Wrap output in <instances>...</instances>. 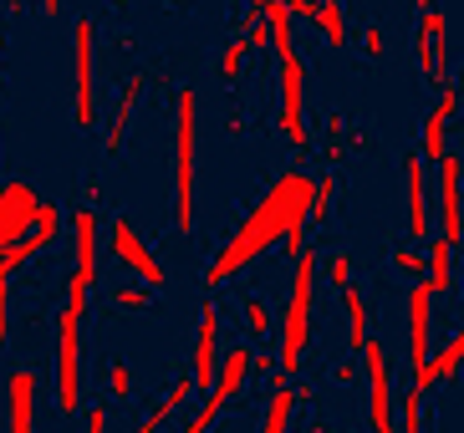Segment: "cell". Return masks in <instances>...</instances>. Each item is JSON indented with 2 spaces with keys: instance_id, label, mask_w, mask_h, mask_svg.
<instances>
[{
  "instance_id": "6da1fadb",
  "label": "cell",
  "mask_w": 464,
  "mask_h": 433,
  "mask_svg": "<svg viewBox=\"0 0 464 433\" xmlns=\"http://www.w3.org/2000/svg\"><path fill=\"white\" fill-rule=\"evenodd\" d=\"M312 199H316V178L301 174V168H286V174L256 199V209L240 219V230L209 255V265H205L209 291L225 285V281H235L246 265H256L260 255H271L276 245H286V255H301V250H306L301 235H306V225H312Z\"/></svg>"
},
{
  "instance_id": "7a4b0ae2",
  "label": "cell",
  "mask_w": 464,
  "mask_h": 433,
  "mask_svg": "<svg viewBox=\"0 0 464 433\" xmlns=\"http://www.w3.org/2000/svg\"><path fill=\"white\" fill-rule=\"evenodd\" d=\"M312 296H316V250L306 245L296 255V271H291V296H286V316H281V352H276V362H281V378H276V388L286 378H296L301 367V352L312 347Z\"/></svg>"
},
{
  "instance_id": "3957f363",
  "label": "cell",
  "mask_w": 464,
  "mask_h": 433,
  "mask_svg": "<svg viewBox=\"0 0 464 433\" xmlns=\"http://www.w3.org/2000/svg\"><path fill=\"white\" fill-rule=\"evenodd\" d=\"M194 159H199V97L194 87L174 92V230H194Z\"/></svg>"
},
{
  "instance_id": "277c9868",
  "label": "cell",
  "mask_w": 464,
  "mask_h": 433,
  "mask_svg": "<svg viewBox=\"0 0 464 433\" xmlns=\"http://www.w3.org/2000/svg\"><path fill=\"white\" fill-rule=\"evenodd\" d=\"M82 312L87 306H62L56 316V413H82Z\"/></svg>"
},
{
  "instance_id": "5b68a950",
  "label": "cell",
  "mask_w": 464,
  "mask_h": 433,
  "mask_svg": "<svg viewBox=\"0 0 464 433\" xmlns=\"http://www.w3.org/2000/svg\"><path fill=\"white\" fill-rule=\"evenodd\" d=\"M256 378V352H250L246 342L240 347H230L225 352V362H219V382H215V393H205V403L189 413V423H184V433H209V423L225 413V408L235 403V398L246 393V382Z\"/></svg>"
},
{
  "instance_id": "8992f818",
  "label": "cell",
  "mask_w": 464,
  "mask_h": 433,
  "mask_svg": "<svg viewBox=\"0 0 464 433\" xmlns=\"http://www.w3.org/2000/svg\"><path fill=\"white\" fill-rule=\"evenodd\" d=\"M92 41H97V26L92 15H77L72 26V72H77V97H72V122L77 128H92L97 122V92H92Z\"/></svg>"
},
{
  "instance_id": "52a82bcc",
  "label": "cell",
  "mask_w": 464,
  "mask_h": 433,
  "mask_svg": "<svg viewBox=\"0 0 464 433\" xmlns=\"http://www.w3.org/2000/svg\"><path fill=\"white\" fill-rule=\"evenodd\" d=\"M276 67H281V138H286L291 149H306L312 133H306V72H301V56L296 52H281L276 56Z\"/></svg>"
},
{
  "instance_id": "ba28073f",
  "label": "cell",
  "mask_w": 464,
  "mask_h": 433,
  "mask_svg": "<svg viewBox=\"0 0 464 433\" xmlns=\"http://www.w3.org/2000/svg\"><path fill=\"white\" fill-rule=\"evenodd\" d=\"M362 372H368V428L372 433H403L398 428V413H393V362L372 342L362 352Z\"/></svg>"
},
{
  "instance_id": "9c48e42d",
  "label": "cell",
  "mask_w": 464,
  "mask_h": 433,
  "mask_svg": "<svg viewBox=\"0 0 464 433\" xmlns=\"http://www.w3.org/2000/svg\"><path fill=\"white\" fill-rule=\"evenodd\" d=\"M72 250H77V265H72V281H67V306H87V291L97 281V215L92 209H72Z\"/></svg>"
},
{
  "instance_id": "30bf717a",
  "label": "cell",
  "mask_w": 464,
  "mask_h": 433,
  "mask_svg": "<svg viewBox=\"0 0 464 433\" xmlns=\"http://www.w3.org/2000/svg\"><path fill=\"white\" fill-rule=\"evenodd\" d=\"M108 250H112V260H118L123 271H133L138 281L149 285V291H159V285L169 281V275H164V265H159V255H153V250H149L143 240H138V230L128 225L123 215L112 219V230H108Z\"/></svg>"
},
{
  "instance_id": "8fae6325",
  "label": "cell",
  "mask_w": 464,
  "mask_h": 433,
  "mask_svg": "<svg viewBox=\"0 0 464 433\" xmlns=\"http://www.w3.org/2000/svg\"><path fill=\"white\" fill-rule=\"evenodd\" d=\"M36 225H42V199H36V189H31L26 178H11L0 189V240H5V250L21 245Z\"/></svg>"
},
{
  "instance_id": "7c38bea8",
  "label": "cell",
  "mask_w": 464,
  "mask_h": 433,
  "mask_svg": "<svg viewBox=\"0 0 464 433\" xmlns=\"http://www.w3.org/2000/svg\"><path fill=\"white\" fill-rule=\"evenodd\" d=\"M403 312H409V362L413 372L429 367V326H434V285L413 281L403 291Z\"/></svg>"
},
{
  "instance_id": "4fadbf2b",
  "label": "cell",
  "mask_w": 464,
  "mask_h": 433,
  "mask_svg": "<svg viewBox=\"0 0 464 433\" xmlns=\"http://www.w3.org/2000/svg\"><path fill=\"white\" fill-rule=\"evenodd\" d=\"M189 378H194V388H205V393H215V382H219V312H215V301L199 306V332H194Z\"/></svg>"
},
{
  "instance_id": "5bb4252c",
  "label": "cell",
  "mask_w": 464,
  "mask_h": 433,
  "mask_svg": "<svg viewBox=\"0 0 464 433\" xmlns=\"http://www.w3.org/2000/svg\"><path fill=\"white\" fill-rule=\"evenodd\" d=\"M459 184H464V153H450V159L439 163V215H444V230H439V240H450V245L464 240Z\"/></svg>"
},
{
  "instance_id": "9a60e30c",
  "label": "cell",
  "mask_w": 464,
  "mask_h": 433,
  "mask_svg": "<svg viewBox=\"0 0 464 433\" xmlns=\"http://www.w3.org/2000/svg\"><path fill=\"white\" fill-rule=\"evenodd\" d=\"M5 433H36V372L31 367L5 372Z\"/></svg>"
},
{
  "instance_id": "2e32d148",
  "label": "cell",
  "mask_w": 464,
  "mask_h": 433,
  "mask_svg": "<svg viewBox=\"0 0 464 433\" xmlns=\"http://www.w3.org/2000/svg\"><path fill=\"white\" fill-rule=\"evenodd\" d=\"M459 118V87H444V92H439V102L429 112H423V128H419V138H423V163H444L450 159V149H444V133H450V122Z\"/></svg>"
},
{
  "instance_id": "e0dca14e",
  "label": "cell",
  "mask_w": 464,
  "mask_h": 433,
  "mask_svg": "<svg viewBox=\"0 0 464 433\" xmlns=\"http://www.w3.org/2000/svg\"><path fill=\"white\" fill-rule=\"evenodd\" d=\"M56 240H62V215H56V204H42V225H36V230H31L21 245H11V250H5V260H0V275L11 281V275L21 271L26 260H36L42 250H52Z\"/></svg>"
},
{
  "instance_id": "ac0fdd59",
  "label": "cell",
  "mask_w": 464,
  "mask_h": 433,
  "mask_svg": "<svg viewBox=\"0 0 464 433\" xmlns=\"http://www.w3.org/2000/svg\"><path fill=\"white\" fill-rule=\"evenodd\" d=\"M403 194H409V235L423 240L429 235V189H423V153L419 149L403 159Z\"/></svg>"
},
{
  "instance_id": "d6986e66",
  "label": "cell",
  "mask_w": 464,
  "mask_h": 433,
  "mask_svg": "<svg viewBox=\"0 0 464 433\" xmlns=\"http://www.w3.org/2000/svg\"><path fill=\"white\" fill-rule=\"evenodd\" d=\"M143 87H149V77H143V72H133V77L123 82V92H118V108H112V118H108V133H102V149H108V153L123 149L128 122H133V108H138V97H143Z\"/></svg>"
},
{
  "instance_id": "ffe728a7",
  "label": "cell",
  "mask_w": 464,
  "mask_h": 433,
  "mask_svg": "<svg viewBox=\"0 0 464 433\" xmlns=\"http://www.w3.org/2000/svg\"><path fill=\"white\" fill-rule=\"evenodd\" d=\"M459 367H464V326L450 337V347H444V352L429 357V367H423V372H413V393H419V398H423V393H434L439 382L454 378Z\"/></svg>"
},
{
  "instance_id": "44dd1931",
  "label": "cell",
  "mask_w": 464,
  "mask_h": 433,
  "mask_svg": "<svg viewBox=\"0 0 464 433\" xmlns=\"http://www.w3.org/2000/svg\"><path fill=\"white\" fill-rule=\"evenodd\" d=\"M419 11H423L419 26L434 36V72H429V77H434V87L444 92V87H454V82H450V21H444L439 5H419Z\"/></svg>"
},
{
  "instance_id": "7402d4cb",
  "label": "cell",
  "mask_w": 464,
  "mask_h": 433,
  "mask_svg": "<svg viewBox=\"0 0 464 433\" xmlns=\"http://www.w3.org/2000/svg\"><path fill=\"white\" fill-rule=\"evenodd\" d=\"M342 296V312H347V342L357 347V357L372 347V312H368V301H362V285H347V291H337Z\"/></svg>"
},
{
  "instance_id": "603a6c76",
  "label": "cell",
  "mask_w": 464,
  "mask_h": 433,
  "mask_svg": "<svg viewBox=\"0 0 464 433\" xmlns=\"http://www.w3.org/2000/svg\"><path fill=\"white\" fill-rule=\"evenodd\" d=\"M189 398H194V378H179L174 388H169V393L149 408V419L133 423V433H159V428H164V423L179 413V408H189Z\"/></svg>"
},
{
  "instance_id": "cb8c5ba5",
  "label": "cell",
  "mask_w": 464,
  "mask_h": 433,
  "mask_svg": "<svg viewBox=\"0 0 464 433\" xmlns=\"http://www.w3.org/2000/svg\"><path fill=\"white\" fill-rule=\"evenodd\" d=\"M429 285H434V296H450L454 291V245L450 240H429Z\"/></svg>"
},
{
  "instance_id": "d4e9b609",
  "label": "cell",
  "mask_w": 464,
  "mask_h": 433,
  "mask_svg": "<svg viewBox=\"0 0 464 433\" xmlns=\"http://www.w3.org/2000/svg\"><path fill=\"white\" fill-rule=\"evenodd\" d=\"M301 393L291 388V382H281L271 393V403H266V419H260V433H286L291 428V413H296Z\"/></svg>"
},
{
  "instance_id": "484cf974",
  "label": "cell",
  "mask_w": 464,
  "mask_h": 433,
  "mask_svg": "<svg viewBox=\"0 0 464 433\" xmlns=\"http://www.w3.org/2000/svg\"><path fill=\"white\" fill-rule=\"evenodd\" d=\"M312 26L322 31L332 46H347V36H353V31H347V15H342L337 0H316V21H312Z\"/></svg>"
},
{
  "instance_id": "4316f807",
  "label": "cell",
  "mask_w": 464,
  "mask_h": 433,
  "mask_svg": "<svg viewBox=\"0 0 464 433\" xmlns=\"http://www.w3.org/2000/svg\"><path fill=\"white\" fill-rule=\"evenodd\" d=\"M246 52H250V41L240 36V41H230L225 52H219V62H215V72L225 82H240V67H246Z\"/></svg>"
},
{
  "instance_id": "83f0119b",
  "label": "cell",
  "mask_w": 464,
  "mask_h": 433,
  "mask_svg": "<svg viewBox=\"0 0 464 433\" xmlns=\"http://www.w3.org/2000/svg\"><path fill=\"white\" fill-rule=\"evenodd\" d=\"M347 143H353V122L342 118V112H332L327 118V163H337L347 153Z\"/></svg>"
},
{
  "instance_id": "f1b7e54d",
  "label": "cell",
  "mask_w": 464,
  "mask_h": 433,
  "mask_svg": "<svg viewBox=\"0 0 464 433\" xmlns=\"http://www.w3.org/2000/svg\"><path fill=\"white\" fill-rule=\"evenodd\" d=\"M332 194H337V174H322L316 178V199H312V225H327L332 219Z\"/></svg>"
},
{
  "instance_id": "f546056e",
  "label": "cell",
  "mask_w": 464,
  "mask_h": 433,
  "mask_svg": "<svg viewBox=\"0 0 464 433\" xmlns=\"http://www.w3.org/2000/svg\"><path fill=\"white\" fill-rule=\"evenodd\" d=\"M112 301H118L123 312H149V306H153V291H149L143 281H128V285H118V291H112Z\"/></svg>"
},
{
  "instance_id": "4dcf8cb0",
  "label": "cell",
  "mask_w": 464,
  "mask_h": 433,
  "mask_svg": "<svg viewBox=\"0 0 464 433\" xmlns=\"http://www.w3.org/2000/svg\"><path fill=\"white\" fill-rule=\"evenodd\" d=\"M398 428H403V433H423V398L413 393V388L403 393V403H398Z\"/></svg>"
},
{
  "instance_id": "1f68e13d",
  "label": "cell",
  "mask_w": 464,
  "mask_h": 433,
  "mask_svg": "<svg viewBox=\"0 0 464 433\" xmlns=\"http://www.w3.org/2000/svg\"><path fill=\"white\" fill-rule=\"evenodd\" d=\"M271 306H266V301L260 296H246V326H250V337H266V332H271Z\"/></svg>"
},
{
  "instance_id": "d6a6232c",
  "label": "cell",
  "mask_w": 464,
  "mask_h": 433,
  "mask_svg": "<svg viewBox=\"0 0 464 433\" xmlns=\"http://www.w3.org/2000/svg\"><path fill=\"white\" fill-rule=\"evenodd\" d=\"M393 265H398L403 275H419V281H429V275H423V271H429V255H419L413 245H398V250H393Z\"/></svg>"
},
{
  "instance_id": "836d02e7",
  "label": "cell",
  "mask_w": 464,
  "mask_h": 433,
  "mask_svg": "<svg viewBox=\"0 0 464 433\" xmlns=\"http://www.w3.org/2000/svg\"><path fill=\"white\" fill-rule=\"evenodd\" d=\"M108 393L112 398H133V372H128L123 357H112L108 362Z\"/></svg>"
},
{
  "instance_id": "e575fe53",
  "label": "cell",
  "mask_w": 464,
  "mask_h": 433,
  "mask_svg": "<svg viewBox=\"0 0 464 433\" xmlns=\"http://www.w3.org/2000/svg\"><path fill=\"white\" fill-rule=\"evenodd\" d=\"M327 281L337 285V291L353 285V255H347V250H332V255H327Z\"/></svg>"
},
{
  "instance_id": "d590c367",
  "label": "cell",
  "mask_w": 464,
  "mask_h": 433,
  "mask_svg": "<svg viewBox=\"0 0 464 433\" xmlns=\"http://www.w3.org/2000/svg\"><path fill=\"white\" fill-rule=\"evenodd\" d=\"M382 52H388V36H382V26L372 21V26H362V56H372V62H382Z\"/></svg>"
},
{
  "instance_id": "8d00e7d4",
  "label": "cell",
  "mask_w": 464,
  "mask_h": 433,
  "mask_svg": "<svg viewBox=\"0 0 464 433\" xmlns=\"http://www.w3.org/2000/svg\"><path fill=\"white\" fill-rule=\"evenodd\" d=\"M413 56H419V67L423 72H434V36H429V31H413Z\"/></svg>"
},
{
  "instance_id": "74e56055",
  "label": "cell",
  "mask_w": 464,
  "mask_h": 433,
  "mask_svg": "<svg viewBox=\"0 0 464 433\" xmlns=\"http://www.w3.org/2000/svg\"><path fill=\"white\" fill-rule=\"evenodd\" d=\"M82 423H87V433H108V408L92 403V408L82 413Z\"/></svg>"
},
{
  "instance_id": "f35d334b",
  "label": "cell",
  "mask_w": 464,
  "mask_h": 433,
  "mask_svg": "<svg viewBox=\"0 0 464 433\" xmlns=\"http://www.w3.org/2000/svg\"><path fill=\"white\" fill-rule=\"evenodd\" d=\"M312 433H332V428H327V423H312Z\"/></svg>"
},
{
  "instance_id": "ab89813d",
  "label": "cell",
  "mask_w": 464,
  "mask_h": 433,
  "mask_svg": "<svg viewBox=\"0 0 464 433\" xmlns=\"http://www.w3.org/2000/svg\"><path fill=\"white\" fill-rule=\"evenodd\" d=\"M459 306H464V275H459Z\"/></svg>"
},
{
  "instance_id": "60d3db41",
  "label": "cell",
  "mask_w": 464,
  "mask_h": 433,
  "mask_svg": "<svg viewBox=\"0 0 464 433\" xmlns=\"http://www.w3.org/2000/svg\"><path fill=\"white\" fill-rule=\"evenodd\" d=\"M459 92H464V67H459Z\"/></svg>"
}]
</instances>
